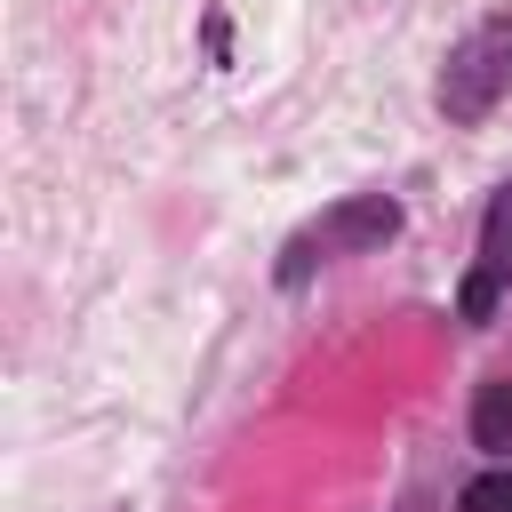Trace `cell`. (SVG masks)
<instances>
[{
  "label": "cell",
  "mask_w": 512,
  "mask_h": 512,
  "mask_svg": "<svg viewBox=\"0 0 512 512\" xmlns=\"http://www.w3.org/2000/svg\"><path fill=\"white\" fill-rule=\"evenodd\" d=\"M504 288H512V192H496V200H488V216H480V264L464 272L456 312H464V320H488Z\"/></svg>",
  "instance_id": "cell-3"
},
{
  "label": "cell",
  "mask_w": 512,
  "mask_h": 512,
  "mask_svg": "<svg viewBox=\"0 0 512 512\" xmlns=\"http://www.w3.org/2000/svg\"><path fill=\"white\" fill-rule=\"evenodd\" d=\"M504 88H512V8L480 16V24L448 48V72H440V112H448V120H488Z\"/></svg>",
  "instance_id": "cell-1"
},
{
  "label": "cell",
  "mask_w": 512,
  "mask_h": 512,
  "mask_svg": "<svg viewBox=\"0 0 512 512\" xmlns=\"http://www.w3.org/2000/svg\"><path fill=\"white\" fill-rule=\"evenodd\" d=\"M512 440V384H488L480 392V448H504Z\"/></svg>",
  "instance_id": "cell-4"
},
{
  "label": "cell",
  "mask_w": 512,
  "mask_h": 512,
  "mask_svg": "<svg viewBox=\"0 0 512 512\" xmlns=\"http://www.w3.org/2000/svg\"><path fill=\"white\" fill-rule=\"evenodd\" d=\"M464 512H512V472H488L464 488Z\"/></svg>",
  "instance_id": "cell-5"
},
{
  "label": "cell",
  "mask_w": 512,
  "mask_h": 512,
  "mask_svg": "<svg viewBox=\"0 0 512 512\" xmlns=\"http://www.w3.org/2000/svg\"><path fill=\"white\" fill-rule=\"evenodd\" d=\"M392 232H400V208H392L384 192H360V200L328 208L312 232H296V240H288V256H280V280L296 288L312 264H328V256H352V248H376V240H392Z\"/></svg>",
  "instance_id": "cell-2"
}]
</instances>
